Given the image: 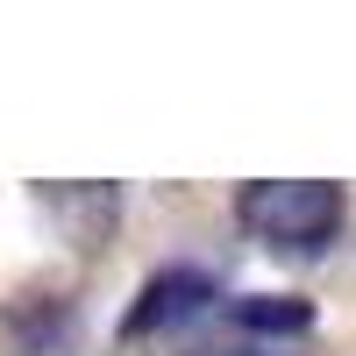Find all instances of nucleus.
<instances>
[{"label": "nucleus", "instance_id": "obj_1", "mask_svg": "<svg viewBox=\"0 0 356 356\" xmlns=\"http://www.w3.org/2000/svg\"><path fill=\"white\" fill-rule=\"evenodd\" d=\"M243 228L257 235L264 250L278 257H321L342 228V193L335 186H314V178H264V186H243L235 200Z\"/></svg>", "mask_w": 356, "mask_h": 356}, {"label": "nucleus", "instance_id": "obj_2", "mask_svg": "<svg viewBox=\"0 0 356 356\" xmlns=\"http://www.w3.org/2000/svg\"><path fill=\"white\" fill-rule=\"evenodd\" d=\"M207 300H214V278L193 271V264H171V271H157L150 285H143V300L129 307L122 328L129 335H150V328H178V321H193Z\"/></svg>", "mask_w": 356, "mask_h": 356}, {"label": "nucleus", "instance_id": "obj_3", "mask_svg": "<svg viewBox=\"0 0 356 356\" xmlns=\"http://www.w3.org/2000/svg\"><path fill=\"white\" fill-rule=\"evenodd\" d=\"M235 328H250V335H307L314 307L285 300V292H257V300H235Z\"/></svg>", "mask_w": 356, "mask_h": 356}, {"label": "nucleus", "instance_id": "obj_4", "mask_svg": "<svg viewBox=\"0 0 356 356\" xmlns=\"http://www.w3.org/2000/svg\"><path fill=\"white\" fill-rule=\"evenodd\" d=\"M200 356H285V349H257V342H228V349H200Z\"/></svg>", "mask_w": 356, "mask_h": 356}]
</instances>
